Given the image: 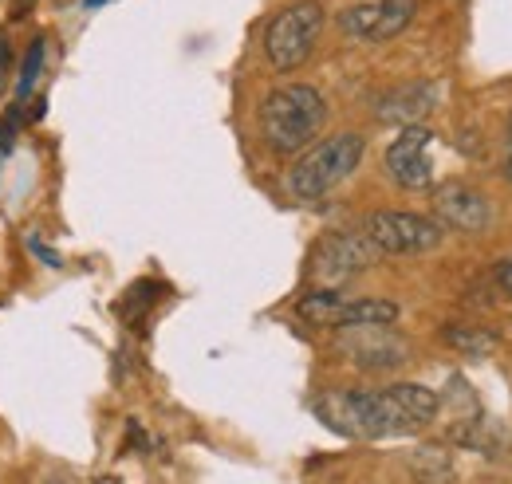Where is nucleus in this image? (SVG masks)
<instances>
[{
  "mask_svg": "<svg viewBox=\"0 0 512 484\" xmlns=\"http://www.w3.org/2000/svg\"><path fill=\"white\" fill-rule=\"evenodd\" d=\"M312 410L320 422L355 441H379V437H402L418 433L438 418L442 398L430 386L418 382H394L379 390H323L316 394Z\"/></svg>",
  "mask_w": 512,
  "mask_h": 484,
  "instance_id": "1",
  "label": "nucleus"
},
{
  "mask_svg": "<svg viewBox=\"0 0 512 484\" xmlns=\"http://www.w3.org/2000/svg\"><path fill=\"white\" fill-rule=\"evenodd\" d=\"M327 122V99L308 83H288L276 87L264 103H260V134L264 146L280 158H292L300 150L312 146V138Z\"/></svg>",
  "mask_w": 512,
  "mask_h": 484,
  "instance_id": "2",
  "label": "nucleus"
},
{
  "mask_svg": "<svg viewBox=\"0 0 512 484\" xmlns=\"http://www.w3.org/2000/svg\"><path fill=\"white\" fill-rule=\"evenodd\" d=\"M363 150H367V142L359 134H351V130L323 138L320 146L304 150L296 158V166L288 170V193L296 201H320V197H327L335 185H343L359 170Z\"/></svg>",
  "mask_w": 512,
  "mask_h": 484,
  "instance_id": "3",
  "label": "nucleus"
},
{
  "mask_svg": "<svg viewBox=\"0 0 512 484\" xmlns=\"http://www.w3.org/2000/svg\"><path fill=\"white\" fill-rule=\"evenodd\" d=\"M323 32V8L316 0H300L272 16L264 32V56L276 71H296L316 52Z\"/></svg>",
  "mask_w": 512,
  "mask_h": 484,
  "instance_id": "4",
  "label": "nucleus"
},
{
  "mask_svg": "<svg viewBox=\"0 0 512 484\" xmlns=\"http://www.w3.org/2000/svg\"><path fill=\"white\" fill-rule=\"evenodd\" d=\"M379 248L363 237V229L359 233H351V229H339V233H327L316 241L312 248V256H308V272H312V280L320 284V288H339V284H347V280H355V276H363L367 268H375L379 264Z\"/></svg>",
  "mask_w": 512,
  "mask_h": 484,
  "instance_id": "5",
  "label": "nucleus"
},
{
  "mask_svg": "<svg viewBox=\"0 0 512 484\" xmlns=\"http://www.w3.org/2000/svg\"><path fill=\"white\" fill-rule=\"evenodd\" d=\"M363 237L383 256H422V252H434L442 244L446 229L434 217H422V213L379 209L363 221Z\"/></svg>",
  "mask_w": 512,
  "mask_h": 484,
  "instance_id": "6",
  "label": "nucleus"
},
{
  "mask_svg": "<svg viewBox=\"0 0 512 484\" xmlns=\"http://www.w3.org/2000/svg\"><path fill=\"white\" fill-rule=\"evenodd\" d=\"M296 315L312 327H331V331H347V327H390L398 319V303L390 300H343L331 288H316L296 303Z\"/></svg>",
  "mask_w": 512,
  "mask_h": 484,
  "instance_id": "7",
  "label": "nucleus"
},
{
  "mask_svg": "<svg viewBox=\"0 0 512 484\" xmlns=\"http://www.w3.org/2000/svg\"><path fill=\"white\" fill-rule=\"evenodd\" d=\"M339 355L359 370L386 374V370L410 363V343L394 327H347L339 335Z\"/></svg>",
  "mask_w": 512,
  "mask_h": 484,
  "instance_id": "8",
  "label": "nucleus"
},
{
  "mask_svg": "<svg viewBox=\"0 0 512 484\" xmlns=\"http://www.w3.org/2000/svg\"><path fill=\"white\" fill-rule=\"evenodd\" d=\"M430 142H434V130H430V126H402V134L386 146V158H383L390 182L410 189V193L434 189Z\"/></svg>",
  "mask_w": 512,
  "mask_h": 484,
  "instance_id": "9",
  "label": "nucleus"
},
{
  "mask_svg": "<svg viewBox=\"0 0 512 484\" xmlns=\"http://www.w3.org/2000/svg\"><path fill=\"white\" fill-rule=\"evenodd\" d=\"M434 221L453 233H485L489 229V201L465 182L434 185Z\"/></svg>",
  "mask_w": 512,
  "mask_h": 484,
  "instance_id": "10",
  "label": "nucleus"
},
{
  "mask_svg": "<svg viewBox=\"0 0 512 484\" xmlns=\"http://www.w3.org/2000/svg\"><path fill=\"white\" fill-rule=\"evenodd\" d=\"M438 99H442L438 83H426V79L398 83L375 99V119L386 126H422V119L438 107Z\"/></svg>",
  "mask_w": 512,
  "mask_h": 484,
  "instance_id": "11",
  "label": "nucleus"
},
{
  "mask_svg": "<svg viewBox=\"0 0 512 484\" xmlns=\"http://www.w3.org/2000/svg\"><path fill=\"white\" fill-rule=\"evenodd\" d=\"M379 4V16H375V32H371V44H386L394 40L398 32H406L418 16V0H375Z\"/></svg>",
  "mask_w": 512,
  "mask_h": 484,
  "instance_id": "12",
  "label": "nucleus"
},
{
  "mask_svg": "<svg viewBox=\"0 0 512 484\" xmlns=\"http://www.w3.org/2000/svg\"><path fill=\"white\" fill-rule=\"evenodd\" d=\"M442 339H446L453 351L469 355V359H489V355L497 351V335L485 331V327H461V323H449L446 331H442Z\"/></svg>",
  "mask_w": 512,
  "mask_h": 484,
  "instance_id": "13",
  "label": "nucleus"
},
{
  "mask_svg": "<svg viewBox=\"0 0 512 484\" xmlns=\"http://www.w3.org/2000/svg\"><path fill=\"white\" fill-rule=\"evenodd\" d=\"M44 48H48V40L36 36V40L28 44L24 60H20V75H16V99H20V103L32 99V91H36V83H40V75H44Z\"/></svg>",
  "mask_w": 512,
  "mask_h": 484,
  "instance_id": "14",
  "label": "nucleus"
},
{
  "mask_svg": "<svg viewBox=\"0 0 512 484\" xmlns=\"http://www.w3.org/2000/svg\"><path fill=\"white\" fill-rule=\"evenodd\" d=\"M375 16H379V4H375V0H371V4H351L347 12H339V28H343L347 36H355V40H371Z\"/></svg>",
  "mask_w": 512,
  "mask_h": 484,
  "instance_id": "15",
  "label": "nucleus"
},
{
  "mask_svg": "<svg viewBox=\"0 0 512 484\" xmlns=\"http://www.w3.org/2000/svg\"><path fill=\"white\" fill-rule=\"evenodd\" d=\"M16 130H20V111L0 115V158L16 150Z\"/></svg>",
  "mask_w": 512,
  "mask_h": 484,
  "instance_id": "16",
  "label": "nucleus"
},
{
  "mask_svg": "<svg viewBox=\"0 0 512 484\" xmlns=\"http://www.w3.org/2000/svg\"><path fill=\"white\" fill-rule=\"evenodd\" d=\"M8 79H12V48H8V40L0 36V95L8 91Z\"/></svg>",
  "mask_w": 512,
  "mask_h": 484,
  "instance_id": "17",
  "label": "nucleus"
},
{
  "mask_svg": "<svg viewBox=\"0 0 512 484\" xmlns=\"http://www.w3.org/2000/svg\"><path fill=\"white\" fill-rule=\"evenodd\" d=\"M32 252H36V256H40V260H48V264H52V268H60V256H56V252H52V248H44V244L36 241V237H32Z\"/></svg>",
  "mask_w": 512,
  "mask_h": 484,
  "instance_id": "18",
  "label": "nucleus"
},
{
  "mask_svg": "<svg viewBox=\"0 0 512 484\" xmlns=\"http://www.w3.org/2000/svg\"><path fill=\"white\" fill-rule=\"evenodd\" d=\"M501 170H505V178L512 182V115H509V130H505V166Z\"/></svg>",
  "mask_w": 512,
  "mask_h": 484,
  "instance_id": "19",
  "label": "nucleus"
},
{
  "mask_svg": "<svg viewBox=\"0 0 512 484\" xmlns=\"http://www.w3.org/2000/svg\"><path fill=\"white\" fill-rule=\"evenodd\" d=\"M497 280H501V288H505V296H509V300H512V260H509V264H501V268H497Z\"/></svg>",
  "mask_w": 512,
  "mask_h": 484,
  "instance_id": "20",
  "label": "nucleus"
},
{
  "mask_svg": "<svg viewBox=\"0 0 512 484\" xmlns=\"http://www.w3.org/2000/svg\"><path fill=\"white\" fill-rule=\"evenodd\" d=\"M32 4H36V0H12V20H24V16L32 12Z\"/></svg>",
  "mask_w": 512,
  "mask_h": 484,
  "instance_id": "21",
  "label": "nucleus"
},
{
  "mask_svg": "<svg viewBox=\"0 0 512 484\" xmlns=\"http://www.w3.org/2000/svg\"><path fill=\"white\" fill-rule=\"evenodd\" d=\"M44 484H71L67 477H44Z\"/></svg>",
  "mask_w": 512,
  "mask_h": 484,
  "instance_id": "22",
  "label": "nucleus"
},
{
  "mask_svg": "<svg viewBox=\"0 0 512 484\" xmlns=\"http://www.w3.org/2000/svg\"><path fill=\"white\" fill-rule=\"evenodd\" d=\"M87 4H91V8H95V4H103V0H87Z\"/></svg>",
  "mask_w": 512,
  "mask_h": 484,
  "instance_id": "23",
  "label": "nucleus"
}]
</instances>
